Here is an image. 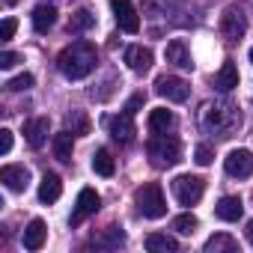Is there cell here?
Wrapping results in <instances>:
<instances>
[{
  "label": "cell",
  "instance_id": "cell-35",
  "mask_svg": "<svg viewBox=\"0 0 253 253\" xmlns=\"http://www.w3.org/2000/svg\"><path fill=\"white\" fill-rule=\"evenodd\" d=\"M9 149H12V131L9 128H0V152L9 155Z\"/></svg>",
  "mask_w": 253,
  "mask_h": 253
},
{
  "label": "cell",
  "instance_id": "cell-9",
  "mask_svg": "<svg viewBox=\"0 0 253 253\" xmlns=\"http://www.w3.org/2000/svg\"><path fill=\"white\" fill-rule=\"evenodd\" d=\"M110 6H113L119 30H125V33H137L140 30V15H137L131 0H110Z\"/></svg>",
  "mask_w": 253,
  "mask_h": 253
},
{
  "label": "cell",
  "instance_id": "cell-17",
  "mask_svg": "<svg viewBox=\"0 0 253 253\" xmlns=\"http://www.w3.org/2000/svg\"><path fill=\"white\" fill-rule=\"evenodd\" d=\"M214 214H217L220 220H226V223H235V220L244 214V203H241V197H223V200L214 206Z\"/></svg>",
  "mask_w": 253,
  "mask_h": 253
},
{
  "label": "cell",
  "instance_id": "cell-27",
  "mask_svg": "<svg viewBox=\"0 0 253 253\" xmlns=\"http://www.w3.org/2000/svg\"><path fill=\"white\" fill-rule=\"evenodd\" d=\"M92 170L98 173V176H113V158H110V152L107 149H98L95 155H92Z\"/></svg>",
  "mask_w": 253,
  "mask_h": 253
},
{
  "label": "cell",
  "instance_id": "cell-10",
  "mask_svg": "<svg viewBox=\"0 0 253 253\" xmlns=\"http://www.w3.org/2000/svg\"><path fill=\"white\" fill-rule=\"evenodd\" d=\"M223 170L232 176V179H247L253 173V152L247 149H232L223 161Z\"/></svg>",
  "mask_w": 253,
  "mask_h": 253
},
{
  "label": "cell",
  "instance_id": "cell-4",
  "mask_svg": "<svg viewBox=\"0 0 253 253\" xmlns=\"http://www.w3.org/2000/svg\"><path fill=\"white\" fill-rule=\"evenodd\" d=\"M149 158H152L155 167H173L182 158V146H179L176 137H167V131L164 134H155L149 140Z\"/></svg>",
  "mask_w": 253,
  "mask_h": 253
},
{
  "label": "cell",
  "instance_id": "cell-20",
  "mask_svg": "<svg viewBox=\"0 0 253 253\" xmlns=\"http://www.w3.org/2000/svg\"><path fill=\"white\" fill-rule=\"evenodd\" d=\"M54 24H57V9L48 6V3H39L33 9V27H36V33H48Z\"/></svg>",
  "mask_w": 253,
  "mask_h": 253
},
{
  "label": "cell",
  "instance_id": "cell-8",
  "mask_svg": "<svg viewBox=\"0 0 253 253\" xmlns=\"http://www.w3.org/2000/svg\"><path fill=\"white\" fill-rule=\"evenodd\" d=\"M104 125H107L110 137H113V140H119V143H131V140H134V134H137L134 119H131V113H128V110L119 113V116H107V119H104Z\"/></svg>",
  "mask_w": 253,
  "mask_h": 253
},
{
  "label": "cell",
  "instance_id": "cell-12",
  "mask_svg": "<svg viewBox=\"0 0 253 253\" xmlns=\"http://www.w3.org/2000/svg\"><path fill=\"white\" fill-rule=\"evenodd\" d=\"M98 206H101L98 191H95V188H84V191L78 194V209H75V214H72V223H81L84 217L95 214V211H98Z\"/></svg>",
  "mask_w": 253,
  "mask_h": 253
},
{
  "label": "cell",
  "instance_id": "cell-18",
  "mask_svg": "<svg viewBox=\"0 0 253 253\" xmlns=\"http://www.w3.org/2000/svg\"><path fill=\"white\" fill-rule=\"evenodd\" d=\"M214 86H217L220 92H232V89L238 86V69H235L232 60H226V63L217 69V75H214Z\"/></svg>",
  "mask_w": 253,
  "mask_h": 253
},
{
  "label": "cell",
  "instance_id": "cell-37",
  "mask_svg": "<svg viewBox=\"0 0 253 253\" xmlns=\"http://www.w3.org/2000/svg\"><path fill=\"white\" fill-rule=\"evenodd\" d=\"M3 3H6V6H15V3H18V0H3Z\"/></svg>",
  "mask_w": 253,
  "mask_h": 253
},
{
  "label": "cell",
  "instance_id": "cell-32",
  "mask_svg": "<svg viewBox=\"0 0 253 253\" xmlns=\"http://www.w3.org/2000/svg\"><path fill=\"white\" fill-rule=\"evenodd\" d=\"M18 30V21L15 18H3V24H0V42H9Z\"/></svg>",
  "mask_w": 253,
  "mask_h": 253
},
{
  "label": "cell",
  "instance_id": "cell-26",
  "mask_svg": "<svg viewBox=\"0 0 253 253\" xmlns=\"http://www.w3.org/2000/svg\"><path fill=\"white\" fill-rule=\"evenodd\" d=\"M72 146H75V140H72L69 128L54 134V155H57V161H72Z\"/></svg>",
  "mask_w": 253,
  "mask_h": 253
},
{
  "label": "cell",
  "instance_id": "cell-5",
  "mask_svg": "<svg viewBox=\"0 0 253 253\" xmlns=\"http://www.w3.org/2000/svg\"><path fill=\"white\" fill-rule=\"evenodd\" d=\"M203 191H206V182L200 176H176L173 179V197L179 200V206H197L203 200Z\"/></svg>",
  "mask_w": 253,
  "mask_h": 253
},
{
  "label": "cell",
  "instance_id": "cell-25",
  "mask_svg": "<svg viewBox=\"0 0 253 253\" xmlns=\"http://www.w3.org/2000/svg\"><path fill=\"white\" fill-rule=\"evenodd\" d=\"M122 241H125V232H122V226H107L101 235H95V238H92V244H95V247H107V250L119 247Z\"/></svg>",
  "mask_w": 253,
  "mask_h": 253
},
{
  "label": "cell",
  "instance_id": "cell-14",
  "mask_svg": "<svg viewBox=\"0 0 253 253\" xmlns=\"http://www.w3.org/2000/svg\"><path fill=\"white\" fill-rule=\"evenodd\" d=\"M45 238H48V226H45V220H42V217H33V220L27 223L24 235H21V241H24V250H42Z\"/></svg>",
  "mask_w": 253,
  "mask_h": 253
},
{
  "label": "cell",
  "instance_id": "cell-28",
  "mask_svg": "<svg viewBox=\"0 0 253 253\" xmlns=\"http://www.w3.org/2000/svg\"><path fill=\"white\" fill-rule=\"evenodd\" d=\"M66 125H69V131H72V134H89V119H86V116H84L81 110L69 113Z\"/></svg>",
  "mask_w": 253,
  "mask_h": 253
},
{
  "label": "cell",
  "instance_id": "cell-2",
  "mask_svg": "<svg viewBox=\"0 0 253 253\" xmlns=\"http://www.w3.org/2000/svg\"><path fill=\"white\" fill-rule=\"evenodd\" d=\"M232 125H238V116L229 104L223 101H206L200 107V128L203 131H229Z\"/></svg>",
  "mask_w": 253,
  "mask_h": 253
},
{
  "label": "cell",
  "instance_id": "cell-31",
  "mask_svg": "<svg viewBox=\"0 0 253 253\" xmlns=\"http://www.w3.org/2000/svg\"><path fill=\"white\" fill-rule=\"evenodd\" d=\"M211 158H214V152H211V146H206V143H200V146L194 149V161H197L200 167H209V164H211Z\"/></svg>",
  "mask_w": 253,
  "mask_h": 253
},
{
  "label": "cell",
  "instance_id": "cell-11",
  "mask_svg": "<svg viewBox=\"0 0 253 253\" xmlns=\"http://www.w3.org/2000/svg\"><path fill=\"white\" fill-rule=\"evenodd\" d=\"M0 182H3L9 191H27L30 185V170L24 164H6L0 170Z\"/></svg>",
  "mask_w": 253,
  "mask_h": 253
},
{
  "label": "cell",
  "instance_id": "cell-24",
  "mask_svg": "<svg viewBox=\"0 0 253 253\" xmlns=\"http://www.w3.org/2000/svg\"><path fill=\"white\" fill-rule=\"evenodd\" d=\"M95 27V15L89 12V9H78L72 18H69V33H86V30H92Z\"/></svg>",
  "mask_w": 253,
  "mask_h": 253
},
{
  "label": "cell",
  "instance_id": "cell-13",
  "mask_svg": "<svg viewBox=\"0 0 253 253\" xmlns=\"http://www.w3.org/2000/svg\"><path fill=\"white\" fill-rule=\"evenodd\" d=\"M48 131H51L48 116H36V119H30V122L24 125V137H27V143H30L33 149H42V146H45Z\"/></svg>",
  "mask_w": 253,
  "mask_h": 253
},
{
  "label": "cell",
  "instance_id": "cell-3",
  "mask_svg": "<svg viewBox=\"0 0 253 253\" xmlns=\"http://www.w3.org/2000/svg\"><path fill=\"white\" fill-rule=\"evenodd\" d=\"M134 203H137V211H140L143 217L158 220V217H164V214H167L164 191H161V185H155V182H149V185L137 188V191H134Z\"/></svg>",
  "mask_w": 253,
  "mask_h": 253
},
{
  "label": "cell",
  "instance_id": "cell-15",
  "mask_svg": "<svg viewBox=\"0 0 253 253\" xmlns=\"http://www.w3.org/2000/svg\"><path fill=\"white\" fill-rule=\"evenodd\" d=\"M125 63H128L131 72H149L152 69V51L143 48V45H128L125 48Z\"/></svg>",
  "mask_w": 253,
  "mask_h": 253
},
{
  "label": "cell",
  "instance_id": "cell-33",
  "mask_svg": "<svg viewBox=\"0 0 253 253\" xmlns=\"http://www.w3.org/2000/svg\"><path fill=\"white\" fill-rule=\"evenodd\" d=\"M15 63H21V54H15V51H3V54H0V69H12Z\"/></svg>",
  "mask_w": 253,
  "mask_h": 253
},
{
  "label": "cell",
  "instance_id": "cell-36",
  "mask_svg": "<svg viewBox=\"0 0 253 253\" xmlns=\"http://www.w3.org/2000/svg\"><path fill=\"white\" fill-rule=\"evenodd\" d=\"M247 238H250V244H253V220L247 223Z\"/></svg>",
  "mask_w": 253,
  "mask_h": 253
},
{
  "label": "cell",
  "instance_id": "cell-1",
  "mask_svg": "<svg viewBox=\"0 0 253 253\" xmlns=\"http://www.w3.org/2000/svg\"><path fill=\"white\" fill-rule=\"evenodd\" d=\"M95 63H98L95 45H92V42H86V39L72 42V45H69V48H63V51H60V57H57V69H60L69 81H81V78H86V75L95 69Z\"/></svg>",
  "mask_w": 253,
  "mask_h": 253
},
{
  "label": "cell",
  "instance_id": "cell-29",
  "mask_svg": "<svg viewBox=\"0 0 253 253\" xmlns=\"http://www.w3.org/2000/svg\"><path fill=\"white\" fill-rule=\"evenodd\" d=\"M197 226H200V220H197L191 211H188V214H179V217L173 220V229H176V232H182V235H191Z\"/></svg>",
  "mask_w": 253,
  "mask_h": 253
},
{
  "label": "cell",
  "instance_id": "cell-21",
  "mask_svg": "<svg viewBox=\"0 0 253 253\" xmlns=\"http://www.w3.org/2000/svg\"><path fill=\"white\" fill-rule=\"evenodd\" d=\"M173 110H167V107H155V110H149V131H155V134H164V131H170L173 128Z\"/></svg>",
  "mask_w": 253,
  "mask_h": 253
},
{
  "label": "cell",
  "instance_id": "cell-6",
  "mask_svg": "<svg viewBox=\"0 0 253 253\" xmlns=\"http://www.w3.org/2000/svg\"><path fill=\"white\" fill-rule=\"evenodd\" d=\"M220 33L226 42H238L244 33H247V15L241 6H226L223 15H220Z\"/></svg>",
  "mask_w": 253,
  "mask_h": 253
},
{
  "label": "cell",
  "instance_id": "cell-16",
  "mask_svg": "<svg viewBox=\"0 0 253 253\" xmlns=\"http://www.w3.org/2000/svg\"><path fill=\"white\" fill-rule=\"evenodd\" d=\"M60 194H63V182H60V176H57V173H45L42 182H39V200H42L45 206H51V203L60 200Z\"/></svg>",
  "mask_w": 253,
  "mask_h": 253
},
{
  "label": "cell",
  "instance_id": "cell-38",
  "mask_svg": "<svg viewBox=\"0 0 253 253\" xmlns=\"http://www.w3.org/2000/svg\"><path fill=\"white\" fill-rule=\"evenodd\" d=\"M250 63H253V48H250Z\"/></svg>",
  "mask_w": 253,
  "mask_h": 253
},
{
  "label": "cell",
  "instance_id": "cell-30",
  "mask_svg": "<svg viewBox=\"0 0 253 253\" xmlns=\"http://www.w3.org/2000/svg\"><path fill=\"white\" fill-rule=\"evenodd\" d=\"M33 86V75H18V78H12L9 84H6V89H12V92H24V89H30Z\"/></svg>",
  "mask_w": 253,
  "mask_h": 253
},
{
  "label": "cell",
  "instance_id": "cell-23",
  "mask_svg": "<svg viewBox=\"0 0 253 253\" xmlns=\"http://www.w3.org/2000/svg\"><path fill=\"white\" fill-rule=\"evenodd\" d=\"M235 250H238V244H235V238L226 235V232H217V235H211V238L206 241V253H235Z\"/></svg>",
  "mask_w": 253,
  "mask_h": 253
},
{
  "label": "cell",
  "instance_id": "cell-19",
  "mask_svg": "<svg viewBox=\"0 0 253 253\" xmlns=\"http://www.w3.org/2000/svg\"><path fill=\"white\" fill-rule=\"evenodd\" d=\"M146 250L149 253H176L179 250V241L167 232H149L146 235Z\"/></svg>",
  "mask_w": 253,
  "mask_h": 253
},
{
  "label": "cell",
  "instance_id": "cell-7",
  "mask_svg": "<svg viewBox=\"0 0 253 253\" xmlns=\"http://www.w3.org/2000/svg\"><path fill=\"white\" fill-rule=\"evenodd\" d=\"M155 92H158L161 98H167V101H176V104H182V101H188V95H191V86H188V81H182V78L164 75V78H158V81H155Z\"/></svg>",
  "mask_w": 253,
  "mask_h": 253
},
{
  "label": "cell",
  "instance_id": "cell-22",
  "mask_svg": "<svg viewBox=\"0 0 253 253\" xmlns=\"http://www.w3.org/2000/svg\"><path fill=\"white\" fill-rule=\"evenodd\" d=\"M167 63H173V66H179V69H194L191 54H188V48H185L182 39H173V42L167 45Z\"/></svg>",
  "mask_w": 253,
  "mask_h": 253
},
{
  "label": "cell",
  "instance_id": "cell-34",
  "mask_svg": "<svg viewBox=\"0 0 253 253\" xmlns=\"http://www.w3.org/2000/svg\"><path fill=\"white\" fill-rule=\"evenodd\" d=\"M143 101H146V95H143V92H134V95L128 98V104H125V110H128V113L134 116V113H137V110L143 107Z\"/></svg>",
  "mask_w": 253,
  "mask_h": 253
}]
</instances>
